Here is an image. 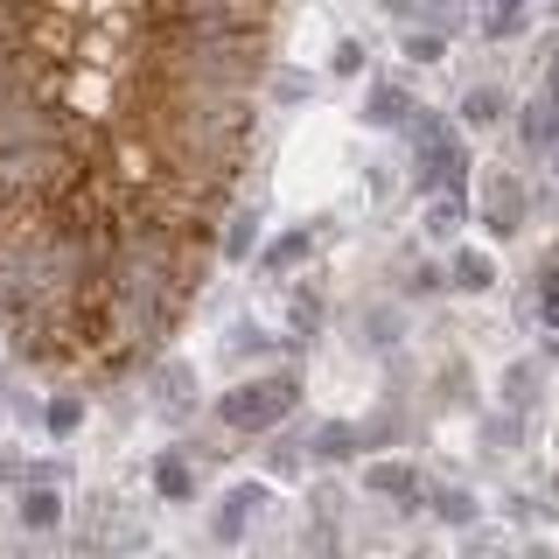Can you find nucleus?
<instances>
[{
    "label": "nucleus",
    "instance_id": "26",
    "mask_svg": "<svg viewBox=\"0 0 559 559\" xmlns=\"http://www.w3.org/2000/svg\"><path fill=\"white\" fill-rule=\"evenodd\" d=\"M287 322H294V336H301V343H314V329H322V287H294Z\"/></svg>",
    "mask_w": 559,
    "mask_h": 559
},
{
    "label": "nucleus",
    "instance_id": "36",
    "mask_svg": "<svg viewBox=\"0 0 559 559\" xmlns=\"http://www.w3.org/2000/svg\"><path fill=\"white\" fill-rule=\"evenodd\" d=\"M546 162H552V182H559V140H552V147H546Z\"/></svg>",
    "mask_w": 559,
    "mask_h": 559
},
{
    "label": "nucleus",
    "instance_id": "17",
    "mask_svg": "<svg viewBox=\"0 0 559 559\" xmlns=\"http://www.w3.org/2000/svg\"><path fill=\"white\" fill-rule=\"evenodd\" d=\"M532 22V0H483V43H511Z\"/></svg>",
    "mask_w": 559,
    "mask_h": 559
},
{
    "label": "nucleus",
    "instance_id": "20",
    "mask_svg": "<svg viewBox=\"0 0 559 559\" xmlns=\"http://www.w3.org/2000/svg\"><path fill=\"white\" fill-rule=\"evenodd\" d=\"M483 448H489V454H518V448H524V413H518V406L483 413Z\"/></svg>",
    "mask_w": 559,
    "mask_h": 559
},
{
    "label": "nucleus",
    "instance_id": "3",
    "mask_svg": "<svg viewBox=\"0 0 559 559\" xmlns=\"http://www.w3.org/2000/svg\"><path fill=\"white\" fill-rule=\"evenodd\" d=\"M524 217H532V189H524V175L518 168H489L483 189H476V203H468V224H483L489 238L511 245L524 231Z\"/></svg>",
    "mask_w": 559,
    "mask_h": 559
},
{
    "label": "nucleus",
    "instance_id": "28",
    "mask_svg": "<svg viewBox=\"0 0 559 559\" xmlns=\"http://www.w3.org/2000/svg\"><path fill=\"white\" fill-rule=\"evenodd\" d=\"M399 433H406V419H399V406H378L371 419H357V441H364V448H392Z\"/></svg>",
    "mask_w": 559,
    "mask_h": 559
},
{
    "label": "nucleus",
    "instance_id": "27",
    "mask_svg": "<svg viewBox=\"0 0 559 559\" xmlns=\"http://www.w3.org/2000/svg\"><path fill=\"white\" fill-rule=\"evenodd\" d=\"M266 92H273V105H308L314 98V78H308V70H294V63H280L273 78H266Z\"/></svg>",
    "mask_w": 559,
    "mask_h": 559
},
{
    "label": "nucleus",
    "instance_id": "15",
    "mask_svg": "<svg viewBox=\"0 0 559 559\" xmlns=\"http://www.w3.org/2000/svg\"><path fill=\"white\" fill-rule=\"evenodd\" d=\"M224 259H231V266H252V252H259V210L245 203V210H231V217H224Z\"/></svg>",
    "mask_w": 559,
    "mask_h": 559
},
{
    "label": "nucleus",
    "instance_id": "16",
    "mask_svg": "<svg viewBox=\"0 0 559 559\" xmlns=\"http://www.w3.org/2000/svg\"><path fill=\"white\" fill-rule=\"evenodd\" d=\"M532 314L538 322H559V245H546V252H538V273H532Z\"/></svg>",
    "mask_w": 559,
    "mask_h": 559
},
{
    "label": "nucleus",
    "instance_id": "24",
    "mask_svg": "<svg viewBox=\"0 0 559 559\" xmlns=\"http://www.w3.org/2000/svg\"><path fill=\"white\" fill-rule=\"evenodd\" d=\"M35 419H43V427L57 433V441H70V433L84 427V392H57V399H49V406L35 413Z\"/></svg>",
    "mask_w": 559,
    "mask_h": 559
},
{
    "label": "nucleus",
    "instance_id": "35",
    "mask_svg": "<svg viewBox=\"0 0 559 559\" xmlns=\"http://www.w3.org/2000/svg\"><path fill=\"white\" fill-rule=\"evenodd\" d=\"M0 483H14V454H0Z\"/></svg>",
    "mask_w": 559,
    "mask_h": 559
},
{
    "label": "nucleus",
    "instance_id": "25",
    "mask_svg": "<svg viewBox=\"0 0 559 559\" xmlns=\"http://www.w3.org/2000/svg\"><path fill=\"white\" fill-rule=\"evenodd\" d=\"M503 406H518V413H532V406H538V364H532V357L503 371Z\"/></svg>",
    "mask_w": 559,
    "mask_h": 559
},
{
    "label": "nucleus",
    "instance_id": "4",
    "mask_svg": "<svg viewBox=\"0 0 559 559\" xmlns=\"http://www.w3.org/2000/svg\"><path fill=\"white\" fill-rule=\"evenodd\" d=\"M259 503H266V489H259V483H231L217 503H210V538H217V546H238Z\"/></svg>",
    "mask_w": 559,
    "mask_h": 559
},
{
    "label": "nucleus",
    "instance_id": "23",
    "mask_svg": "<svg viewBox=\"0 0 559 559\" xmlns=\"http://www.w3.org/2000/svg\"><path fill=\"white\" fill-rule=\"evenodd\" d=\"M154 406L175 413V419L189 413V364H162V371H154Z\"/></svg>",
    "mask_w": 559,
    "mask_h": 559
},
{
    "label": "nucleus",
    "instance_id": "8",
    "mask_svg": "<svg viewBox=\"0 0 559 559\" xmlns=\"http://www.w3.org/2000/svg\"><path fill=\"white\" fill-rule=\"evenodd\" d=\"M147 483H154V497L162 503H197V462H189L182 448H168V454H154V468H147Z\"/></svg>",
    "mask_w": 559,
    "mask_h": 559
},
{
    "label": "nucleus",
    "instance_id": "19",
    "mask_svg": "<svg viewBox=\"0 0 559 559\" xmlns=\"http://www.w3.org/2000/svg\"><path fill=\"white\" fill-rule=\"evenodd\" d=\"M406 63H419V70H433V63H448V28H433V22H406Z\"/></svg>",
    "mask_w": 559,
    "mask_h": 559
},
{
    "label": "nucleus",
    "instance_id": "2",
    "mask_svg": "<svg viewBox=\"0 0 559 559\" xmlns=\"http://www.w3.org/2000/svg\"><path fill=\"white\" fill-rule=\"evenodd\" d=\"M301 406V371H266V378H245L231 392H217V427L231 433H273L280 419Z\"/></svg>",
    "mask_w": 559,
    "mask_h": 559
},
{
    "label": "nucleus",
    "instance_id": "32",
    "mask_svg": "<svg viewBox=\"0 0 559 559\" xmlns=\"http://www.w3.org/2000/svg\"><path fill=\"white\" fill-rule=\"evenodd\" d=\"M231 349H238V357H259V349H266V329L238 322V329H231Z\"/></svg>",
    "mask_w": 559,
    "mask_h": 559
},
{
    "label": "nucleus",
    "instance_id": "38",
    "mask_svg": "<svg viewBox=\"0 0 559 559\" xmlns=\"http://www.w3.org/2000/svg\"><path fill=\"white\" fill-rule=\"evenodd\" d=\"M0 399H8V378H0Z\"/></svg>",
    "mask_w": 559,
    "mask_h": 559
},
{
    "label": "nucleus",
    "instance_id": "22",
    "mask_svg": "<svg viewBox=\"0 0 559 559\" xmlns=\"http://www.w3.org/2000/svg\"><path fill=\"white\" fill-rule=\"evenodd\" d=\"M266 476H273V483H301V476H308V441H280V427H273Z\"/></svg>",
    "mask_w": 559,
    "mask_h": 559
},
{
    "label": "nucleus",
    "instance_id": "9",
    "mask_svg": "<svg viewBox=\"0 0 559 559\" xmlns=\"http://www.w3.org/2000/svg\"><path fill=\"white\" fill-rule=\"evenodd\" d=\"M462 224H468V189H427V238L454 245Z\"/></svg>",
    "mask_w": 559,
    "mask_h": 559
},
{
    "label": "nucleus",
    "instance_id": "30",
    "mask_svg": "<svg viewBox=\"0 0 559 559\" xmlns=\"http://www.w3.org/2000/svg\"><path fill=\"white\" fill-rule=\"evenodd\" d=\"M441 399H448V406H476V392H468V364H448V371H441Z\"/></svg>",
    "mask_w": 559,
    "mask_h": 559
},
{
    "label": "nucleus",
    "instance_id": "34",
    "mask_svg": "<svg viewBox=\"0 0 559 559\" xmlns=\"http://www.w3.org/2000/svg\"><path fill=\"white\" fill-rule=\"evenodd\" d=\"M538 92H552V98H559V35L546 43V84H538Z\"/></svg>",
    "mask_w": 559,
    "mask_h": 559
},
{
    "label": "nucleus",
    "instance_id": "29",
    "mask_svg": "<svg viewBox=\"0 0 559 559\" xmlns=\"http://www.w3.org/2000/svg\"><path fill=\"white\" fill-rule=\"evenodd\" d=\"M329 70H336V78H357V70H364V43H357V35H336V49H329Z\"/></svg>",
    "mask_w": 559,
    "mask_h": 559
},
{
    "label": "nucleus",
    "instance_id": "1",
    "mask_svg": "<svg viewBox=\"0 0 559 559\" xmlns=\"http://www.w3.org/2000/svg\"><path fill=\"white\" fill-rule=\"evenodd\" d=\"M413 140V182L419 189H468V140L448 127L441 112H427V105H413V119L399 127Z\"/></svg>",
    "mask_w": 559,
    "mask_h": 559
},
{
    "label": "nucleus",
    "instance_id": "31",
    "mask_svg": "<svg viewBox=\"0 0 559 559\" xmlns=\"http://www.w3.org/2000/svg\"><path fill=\"white\" fill-rule=\"evenodd\" d=\"M448 287V266H413L406 273V294H413V301H427V294H441Z\"/></svg>",
    "mask_w": 559,
    "mask_h": 559
},
{
    "label": "nucleus",
    "instance_id": "7",
    "mask_svg": "<svg viewBox=\"0 0 559 559\" xmlns=\"http://www.w3.org/2000/svg\"><path fill=\"white\" fill-rule=\"evenodd\" d=\"M314 245H322V231H314V224H301V231H280L273 245H259V252H252V266L266 273V280H287V273H301V266H308Z\"/></svg>",
    "mask_w": 559,
    "mask_h": 559
},
{
    "label": "nucleus",
    "instance_id": "18",
    "mask_svg": "<svg viewBox=\"0 0 559 559\" xmlns=\"http://www.w3.org/2000/svg\"><path fill=\"white\" fill-rule=\"evenodd\" d=\"M462 119L468 127H503V119H511V92H503V84H468Z\"/></svg>",
    "mask_w": 559,
    "mask_h": 559
},
{
    "label": "nucleus",
    "instance_id": "21",
    "mask_svg": "<svg viewBox=\"0 0 559 559\" xmlns=\"http://www.w3.org/2000/svg\"><path fill=\"white\" fill-rule=\"evenodd\" d=\"M364 343H371V349H399V343H406V314L371 301V308H364Z\"/></svg>",
    "mask_w": 559,
    "mask_h": 559
},
{
    "label": "nucleus",
    "instance_id": "11",
    "mask_svg": "<svg viewBox=\"0 0 559 559\" xmlns=\"http://www.w3.org/2000/svg\"><path fill=\"white\" fill-rule=\"evenodd\" d=\"M511 112H518V133H524V147H532V154H546L552 140H559V98L552 92H538L532 105H511Z\"/></svg>",
    "mask_w": 559,
    "mask_h": 559
},
{
    "label": "nucleus",
    "instance_id": "14",
    "mask_svg": "<svg viewBox=\"0 0 559 559\" xmlns=\"http://www.w3.org/2000/svg\"><path fill=\"white\" fill-rule=\"evenodd\" d=\"M14 511H22L28 532H57L63 524V489L57 483H22V503H14Z\"/></svg>",
    "mask_w": 559,
    "mask_h": 559
},
{
    "label": "nucleus",
    "instance_id": "6",
    "mask_svg": "<svg viewBox=\"0 0 559 559\" xmlns=\"http://www.w3.org/2000/svg\"><path fill=\"white\" fill-rule=\"evenodd\" d=\"M413 92H406V84H392V78H371V84H364V127H378V133H399V127H406V119H413Z\"/></svg>",
    "mask_w": 559,
    "mask_h": 559
},
{
    "label": "nucleus",
    "instance_id": "10",
    "mask_svg": "<svg viewBox=\"0 0 559 559\" xmlns=\"http://www.w3.org/2000/svg\"><path fill=\"white\" fill-rule=\"evenodd\" d=\"M448 287L489 294V287H497V259H489L483 245H454V252H448Z\"/></svg>",
    "mask_w": 559,
    "mask_h": 559
},
{
    "label": "nucleus",
    "instance_id": "37",
    "mask_svg": "<svg viewBox=\"0 0 559 559\" xmlns=\"http://www.w3.org/2000/svg\"><path fill=\"white\" fill-rule=\"evenodd\" d=\"M538 8H546V14H559V0H538Z\"/></svg>",
    "mask_w": 559,
    "mask_h": 559
},
{
    "label": "nucleus",
    "instance_id": "12",
    "mask_svg": "<svg viewBox=\"0 0 559 559\" xmlns=\"http://www.w3.org/2000/svg\"><path fill=\"white\" fill-rule=\"evenodd\" d=\"M364 441H357V419H322L308 433V462H357Z\"/></svg>",
    "mask_w": 559,
    "mask_h": 559
},
{
    "label": "nucleus",
    "instance_id": "5",
    "mask_svg": "<svg viewBox=\"0 0 559 559\" xmlns=\"http://www.w3.org/2000/svg\"><path fill=\"white\" fill-rule=\"evenodd\" d=\"M419 468L413 462H399V454H378V462H364V497H392L399 511H413L419 503Z\"/></svg>",
    "mask_w": 559,
    "mask_h": 559
},
{
    "label": "nucleus",
    "instance_id": "13",
    "mask_svg": "<svg viewBox=\"0 0 559 559\" xmlns=\"http://www.w3.org/2000/svg\"><path fill=\"white\" fill-rule=\"evenodd\" d=\"M419 503H427L441 524H454V532H468V524L483 518V503H476V489H462V483H441V489H419Z\"/></svg>",
    "mask_w": 559,
    "mask_h": 559
},
{
    "label": "nucleus",
    "instance_id": "33",
    "mask_svg": "<svg viewBox=\"0 0 559 559\" xmlns=\"http://www.w3.org/2000/svg\"><path fill=\"white\" fill-rule=\"evenodd\" d=\"M378 8H384V14H392V22H399V28H406V22H419V14H427V0H378Z\"/></svg>",
    "mask_w": 559,
    "mask_h": 559
}]
</instances>
